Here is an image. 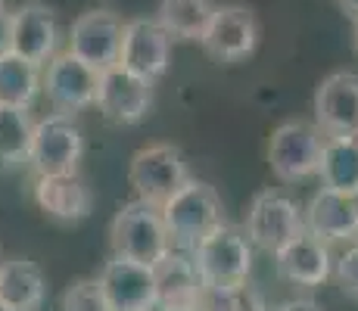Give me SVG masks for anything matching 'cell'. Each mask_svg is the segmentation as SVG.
I'll list each match as a JSON object with an SVG mask.
<instances>
[{
  "mask_svg": "<svg viewBox=\"0 0 358 311\" xmlns=\"http://www.w3.org/2000/svg\"><path fill=\"white\" fill-rule=\"evenodd\" d=\"M63 311H113L97 277L75 280L63 293Z\"/></svg>",
  "mask_w": 358,
  "mask_h": 311,
  "instance_id": "26",
  "label": "cell"
},
{
  "mask_svg": "<svg viewBox=\"0 0 358 311\" xmlns=\"http://www.w3.org/2000/svg\"><path fill=\"white\" fill-rule=\"evenodd\" d=\"M203 308L206 311H268L262 293L250 280L224 283V287H206Z\"/></svg>",
  "mask_w": 358,
  "mask_h": 311,
  "instance_id": "25",
  "label": "cell"
},
{
  "mask_svg": "<svg viewBox=\"0 0 358 311\" xmlns=\"http://www.w3.org/2000/svg\"><path fill=\"white\" fill-rule=\"evenodd\" d=\"M215 6V0H159L156 19L171 34V41H199Z\"/></svg>",
  "mask_w": 358,
  "mask_h": 311,
  "instance_id": "24",
  "label": "cell"
},
{
  "mask_svg": "<svg viewBox=\"0 0 358 311\" xmlns=\"http://www.w3.org/2000/svg\"><path fill=\"white\" fill-rule=\"evenodd\" d=\"M355 243H358V233H355Z\"/></svg>",
  "mask_w": 358,
  "mask_h": 311,
  "instance_id": "34",
  "label": "cell"
},
{
  "mask_svg": "<svg viewBox=\"0 0 358 311\" xmlns=\"http://www.w3.org/2000/svg\"><path fill=\"white\" fill-rule=\"evenodd\" d=\"M171 62V34L159 25V19H131L125 25V41H122V62L128 72L141 78L159 81L169 72Z\"/></svg>",
  "mask_w": 358,
  "mask_h": 311,
  "instance_id": "13",
  "label": "cell"
},
{
  "mask_svg": "<svg viewBox=\"0 0 358 311\" xmlns=\"http://www.w3.org/2000/svg\"><path fill=\"white\" fill-rule=\"evenodd\" d=\"M153 85L156 81L141 78L128 72L125 66H113L100 75L97 109L106 122L113 124H137L153 106Z\"/></svg>",
  "mask_w": 358,
  "mask_h": 311,
  "instance_id": "11",
  "label": "cell"
},
{
  "mask_svg": "<svg viewBox=\"0 0 358 311\" xmlns=\"http://www.w3.org/2000/svg\"><path fill=\"white\" fill-rule=\"evenodd\" d=\"M34 122L29 109L0 103V171H13L19 165H29Z\"/></svg>",
  "mask_w": 358,
  "mask_h": 311,
  "instance_id": "22",
  "label": "cell"
},
{
  "mask_svg": "<svg viewBox=\"0 0 358 311\" xmlns=\"http://www.w3.org/2000/svg\"><path fill=\"white\" fill-rule=\"evenodd\" d=\"M0 6H3V0H0Z\"/></svg>",
  "mask_w": 358,
  "mask_h": 311,
  "instance_id": "35",
  "label": "cell"
},
{
  "mask_svg": "<svg viewBox=\"0 0 358 311\" xmlns=\"http://www.w3.org/2000/svg\"><path fill=\"white\" fill-rule=\"evenodd\" d=\"M321 187L358 199V140L355 137H327L318 168Z\"/></svg>",
  "mask_w": 358,
  "mask_h": 311,
  "instance_id": "23",
  "label": "cell"
},
{
  "mask_svg": "<svg viewBox=\"0 0 358 311\" xmlns=\"http://www.w3.org/2000/svg\"><path fill=\"white\" fill-rule=\"evenodd\" d=\"M199 47L215 62H243L259 47V19L243 3H218Z\"/></svg>",
  "mask_w": 358,
  "mask_h": 311,
  "instance_id": "9",
  "label": "cell"
},
{
  "mask_svg": "<svg viewBox=\"0 0 358 311\" xmlns=\"http://www.w3.org/2000/svg\"><path fill=\"white\" fill-rule=\"evenodd\" d=\"M327 134L315 122L290 119L271 131L268 140V165L280 184H299L318 175Z\"/></svg>",
  "mask_w": 358,
  "mask_h": 311,
  "instance_id": "3",
  "label": "cell"
},
{
  "mask_svg": "<svg viewBox=\"0 0 358 311\" xmlns=\"http://www.w3.org/2000/svg\"><path fill=\"white\" fill-rule=\"evenodd\" d=\"M125 25L115 10L94 6L75 16L69 29V53L87 62L103 75L106 68L122 62V41H125Z\"/></svg>",
  "mask_w": 358,
  "mask_h": 311,
  "instance_id": "5",
  "label": "cell"
},
{
  "mask_svg": "<svg viewBox=\"0 0 358 311\" xmlns=\"http://www.w3.org/2000/svg\"><path fill=\"white\" fill-rule=\"evenodd\" d=\"M0 311H10V308H6V305H0Z\"/></svg>",
  "mask_w": 358,
  "mask_h": 311,
  "instance_id": "32",
  "label": "cell"
},
{
  "mask_svg": "<svg viewBox=\"0 0 358 311\" xmlns=\"http://www.w3.org/2000/svg\"><path fill=\"white\" fill-rule=\"evenodd\" d=\"M159 212L165 227H169L171 249H181V252H194L212 231L228 224L218 190L206 181H196V178H190Z\"/></svg>",
  "mask_w": 358,
  "mask_h": 311,
  "instance_id": "1",
  "label": "cell"
},
{
  "mask_svg": "<svg viewBox=\"0 0 358 311\" xmlns=\"http://www.w3.org/2000/svg\"><path fill=\"white\" fill-rule=\"evenodd\" d=\"M340 6H343V10H346L349 16H352L355 22H358V0H340Z\"/></svg>",
  "mask_w": 358,
  "mask_h": 311,
  "instance_id": "30",
  "label": "cell"
},
{
  "mask_svg": "<svg viewBox=\"0 0 358 311\" xmlns=\"http://www.w3.org/2000/svg\"><path fill=\"white\" fill-rule=\"evenodd\" d=\"M190 255H194L206 287L240 283L250 280L252 274V243L246 237V231L231 224H222L218 231H212Z\"/></svg>",
  "mask_w": 358,
  "mask_h": 311,
  "instance_id": "8",
  "label": "cell"
},
{
  "mask_svg": "<svg viewBox=\"0 0 358 311\" xmlns=\"http://www.w3.org/2000/svg\"><path fill=\"white\" fill-rule=\"evenodd\" d=\"M57 47H59V22L57 13L47 3L29 0V3H22L13 13V44H10L13 53H19L22 59L44 68L57 57Z\"/></svg>",
  "mask_w": 358,
  "mask_h": 311,
  "instance_id": "15",
  "label": "cell"
},
{
  "mask_svg": "<svg viewBox=\"0 0 358 311\" xmlns=\"http://www.w3.org/2000/svg\"><path fill=\"white\" fill-rule=\"evenodd\" d=\"M41 91H44V68L13 50L0 53V103L31 109Z\"/></svg>",
  "mask_w": 358,
  "mask_h": 311,
  "instance_id": "21",
  "label": "cell"
},
{
  "mask_svg": "<svg viewBox=\"0 0 358 311\" xmlns=\"http://www.w3.org/2000/svg\"><path fill=\"white\" fill-rule=\"evenodd\" d=\"M0 265H3V261H0Z\"/></svg>",
  "mask_w": 358,
  "mask_h": 311,
  "instance_id": "36",
  "label": "cell"
},
{
  "mask_svg": "<svg viewBox=\"0 0 358 311\" xmlns=\"http://www.w3.org/2000/svg\"><path fill=\"white\" fill-rule=\"evenodd\" d=\"M81 156H85V137H81V128L75 124L72 115L50 113L34 124L29 156V168L34 171V178L75 175Z\"/></svg>",
  "mask_w": 358,
  "mask_h": 311,
  "instance_id": "6",
  "label": "cell"
},
{
  "mask_svg": "<svg viewBox=\"0 0 358 311\" xmlns=\"http://www.w3.org/2000/svg\"><path fill=\"white\" fill-rule=\"evenodd\" d=\"M315 124L327 137H358V75L334 72L315 91Z\"/></svg>",
  "mask_w": 358,
  "mask_h": 311,
  "instance_id": "14",
  "label": "cell"
},
{
  "mask_svg": "<svg viewBox=\"0 0 358 311\" xmlns=\"http://www.w3.org/2000/svg\"><path fill=\"white\" fill-rule=\"evenodd\" d=\"M97 280L113 311H156L159 308L156 274L150 265L122 259V255H109V261L103 265Z\"/></svg>",
  "mask_w": 358,
  "mask_h": 311,
  "instance_id": "12",
  "label": "cell"
},
{
  "mask_svg": "<svg viewBox=\"0 0 358 311\" xmlns=\"http://www.w3.org/2000/svg\"><path fill=\"white\" fill-rule=\"evenodd\" d=\"M109 249H113V255L141 261L150 268L162 261L171 252V237L159 205L141 203V199L122 205L109 224Z\"/></svg>",
  "mask_w": 358,
  "mask_h": 311,
  "instance_id": "2",
  "label": "cell"
},
{
  "mask_svg": "<svg viewBox=\"0 0 358 311\" xmlns=\"http://www.w3.org/2000/svg\"><path fill=\"white\" fill-rule=\"evenodd\" d=\"M31 196H34V205L47 218L59 221V224H78V221H85L94 212V193L78 171L75 175L34 178Z\"/></svg>",
  "mask_w": 358,
  "mask_h": 311,
  "instance_id": "17",
  "label": "cell"
},
{
  "mask_svg": "<svg viewBox=\"0 0 358 311\" xmlns=\"http://www.w3.org/2000/svg\"><path fill=\"white\" fill-rule=\"evenodd\" d=\"M355 50H358V22H355Z\"/></svg>",
  "mask_w": 358,
  "mask_h": 311,
  "instance_id": "31",
  "label": "cell"
},
{
  "mask_svg": "<svg viewBox=\"0 0 358 311\" xmlns=\"http://www.w3.org/2000/svg\"><path fill=\"white\" fill-rule=\"evenodd\" d=\"M336 283L349 299L358 302V243L349 246L346 252L336 259Z\"/></svg>",
  "mask_w": 358,
  "mask_h": 311,
  "instance_id": "27",
  "label": "cell"
},
{
  "mask_svg": "<svg viewBox=\"0 0 358 311\" xmlns=\"http://www.w3.org/2000/svg\"><path fill=\"white\" fill-rule=\"evenodd\" d=\"M128 181L134 187L137 199L150 205H162L190 181V168L181 150L171 143H150L137 150L128 165Z\"/></svg>",
  "mask_w": 358,
  "mask_h": 311,
  "instance_id": "4",
  "label": "cell"
},
{
  "mask_svg": "<svg viewBox=\"0 0 358 311\" xmlns=\"http://www.w3.org/2000/svg\"><path fill=\"white\" fill-rule=\"evenodd\" d=\"M44 296V271L31 259H10L0 265V305L10 311H41Z\"/></svg>",
  "mask_w": 358,
  "mask_h": 311,
  "instance_id": "20",
  "label": "cell"
},
{
  "mask_svg": "<svg viewBox=\"0 0 358 311\" xmlns=\"http://www.w3.org/2000/svg\"><path fill=\"white\" fill-rule=\"evenodd\" d=\"M13 44V13L0 6V53H6Z\"/></svg>",
  "mask_w": 358,
  "mask_h": 311,
  "instance_id": "28",
  "label": "cell"
},
{
  "mask_svg": "<svg viewBox=\"0 0 358 311\" xmlns=\"http://www.w3.org/2000/svg\"><path fill=\"white\" fill-rule=\"evenodd\" d=\"M355 140H358V137H355Z\"/></svg>",
  "mask_w": 358,
  "mask_h": 311,
  "instance_id": "37",
  "label": "cell"
},
{
  "mask_svg": "<svg viewBox=\"0 0 358 311\" xmlns=\"http://www.w3.org/2000/svg\"><path fill=\"white\" fill-rule=\"evenodd\" d=\"M194 311H206V308H194Z\"/></svg>",
  "mask_w": 358,
  "mask_h": 311,
  "instance_id": "33",
  "label": "cell"
},
{
  "mask_svg": "<svg viewBox=\"0 0 358 311\" xmlns=\"http://www.w3.org/2000/svg\"><path fill=\"white\" fill-rule=\"evenodd\" d=\"M153 274H156V293H159L162 311L203 308L206 280H203V274H199V268H196V261L190 252L171 249L162 261L153 265Z\"/></svg>",
  "mask_w": 358,
  "mask_h": 311,
  "instance_id": "16",
  "label": "cell"
},
{
  "mask_svg": "<svg viewBox=\"0 0 358 311\" xmlns=\"http://www.w3.org/2000/svg\"><path fill=\"white\" fill-rule=\"evenodd\" d=\"M100 72L81 62L72 53H57L44 66V94L50 100L53 113L75 115L87 106H97Z\"/></svg>",
  "mask_w": 358,
  "mask_h": 311,
  "instance_id": "10",
  "label": "cell"
},
{
  "mask_svg": "<svg viewBox=\"0 0 358 311\" xmlns=\"http://www.w3.org/2000/svg\"><path fill=\"white\" fill-rule=\"evenodd\" d=\"M306 233V212L280 190H262L246 212V237L265 252H280L290 240Z\"/></svg>",
  "mask_w": 358,
  "mask_h": 311,
  "instance_id": "7",
  "label": "cell"
},
{
  "mask_svg": "<svg viewBox=\"0 0 358 311\" xmlns=\"http://www.w3.org/2000/svg\"><path fill=\"white\" fill-rule=\"evenodd\" d=\"M274 311H321V308L315 305L312 299H287V302H280Z\"/></svg>",
  "mask_w": 358,
  "mask_h": 311,
  "instance_id": "29",
  "label": "cell"
},
{
  "mask_svg": "<svg viewBox=\"0 0 358 311\" xmlns=\"http://www.w3.org/2000/svg\"><path fill=\"white\" fill-rule=\"evenodd\" d=\"M306 231L324 243L355 240L358 233V199L321 187L306 205Z\"/></svg>",
  "mask_w": 358,
  "mask_h": 311,
  "instance_id": "18",
  "label": "cell"
},
{
  "mask_svg": "<svg viewBox=\"0 0 358 311\" xmlns=\"http://www.w3.org/2000/svg\"><path fill=\"white\" fill-rule=\"evenodd\" d=\"M274 265H278L280 277L296 283V287H321L334 271L327 243L312 237L308 231L290 240L280 252H274Z\"/></svg>",
  "mask_w": 358,
  "mask_h": 311,
  "instance_id": "19",
  "label": "cell"
}]
</instances>
